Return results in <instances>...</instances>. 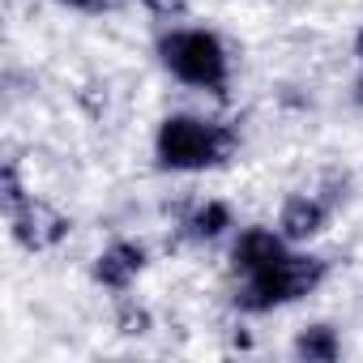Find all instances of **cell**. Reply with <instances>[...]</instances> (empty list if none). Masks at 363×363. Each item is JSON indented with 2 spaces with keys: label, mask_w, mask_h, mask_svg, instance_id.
Returning a JSON list of instances; mask_svg holds the SVG:
<instances>
[{
  "label": "cell",
  "mask_w": 363,
  "mask_h": 363,
  "mask_svg": "<svg viewBox=\"0 0 363 363\" xmlns=\"http://www.w3.org/2000/svg\"><path fill=\"white\" fill-rule=\"evenodd\" d=\"M291 354L303 359V363H337V359H342V333H337L329 320H312V325L295 329Z\"/></svg>",
  "instance_id": "cell-9"
},
{
  "label": "cell",
  "mask_w": 363,
  "mask_h": 363,
  "mask_svg": "<svg viewBox=\"0 0 363 363\" xmlns=\"http://www.w3.org/2000/svg\"><path fill=\"white\" fill-rule=\"evenodd\" d=\"M116 329L124 337H145L154 329V316L145 303H137L133 295H116Z\"/></svg>",
  "instance_id": "cell-10"
},
{
  "label": "cell",
  "mask_w": 363,
  "mask_h": 363,
  "mask_svg": "<svg viewBox=\"0 0 363 363\" xmlns=\"http://www.w3.org/2000/svg\"><path fill=\"white\" fill-rule=\"evenodd\" d=\"M179 240L184 244H197V248H210V244H223L235 235V210L223 201V197H206V201H193L184 210V218L175 223Z\"/></svg>",
  "instance_id": "cell-8"
},
{
  "label": "cell",
  "mask_w": 363,
  "mask_h": 363,
  "mask_svg": "<svg viewBox=\"0 0 363 363\" xmlns=\"http://www.w3.org/2000/svg\"><path fill=\"white\" fill-rule=\"evenodd\" d=\"M145 269H150V248L141 240H111L90 261V282L107 295H128Z\"/></svg>",
  "instance_id": "cell-6"
},
{
  "label": "cell",
  "mask_w": 363,
  "mask_h": 363,
  "mask_svg": "<svg viewBox=\"0 0 363 363\" xmlns=\"http://www.w3.org/2000/svg\"><path fill=\"white\" fill-rule=\"evenodd\" d=\"M137 5H141L150 18H158L162 26H175V22H184V18H189L193 0H137Z\"/></svg>",
  "instance_id": "cell-12"
},
{
  "label": "cell",
  "mask_w": 363,
  "mask_h": 363,
  "mask_svg": "<svg viewBox=\"0 0 363 363\" xmlns=\"http://www.w3.org/2000/svg\"><path fill=\"white\" fill-rule=\"evenodd\" d=\"M291 248V240L278 231V227H244V231H235L231 235V248H227V269H231V278H244V274H252V269H261V265H269L274 257H282Z\"/></svg>",
  "instance_id": "cell-7"
},
{
  "label": "cell",
  "mask_w": 363,
  "mask_h": 363,
  "mask_svg": "<svg viewBox=\"0 0 363 363\" xmlns=\"http://www.w3.org/2000/svg\"><path fill=\"white\" fill-rule=\"evenodd\" d=\"M240 141H244L240 128L227 120L175 111V116H162L154 128V162L171 175H206L227 167L240 154Z\"/></svg>",
  "instance_id": "cell-1"
},
{
  "label": "cell",
  "mask_w": 363,
  "mask_h": 363,
  "mask_svg": "<svg viewBox=\"0 0 363 363\" xmlns=\"http://www.w3.org/2000/svg\"><path fill=\"white\" fill-rule=\"evenodd\" d=\"M346 197H350V175H346V171H325L316 184L295 189V193L282 201L274 227H278L291 244L308 248L312 240H320V235L329 231V223H333V214L346 206Z\"/></svg>",
  "instance_id": "cell-4"
},
{
  "label": "cell",
  "mask_w": 363,
  "mask_h": 363,
  "mask_svg": "<svg viewBox=\"0 0 363 363\" xmlns=\"http://www.w3.org/2000/svg\"><path fill=\"white\" fill-rule=\"evenodd\" d=\"M354 56H359V65H363V22H359V30H354Z\"/></svg>",
  "instance_id": "cell-14"
},
{
  "label": "cell",
  "mask_w": 363,
  "mask_h": 363,
  "mask_svg": "<svg viewBox=\"0 0 363 363\" xmlns=\"http://www.w3.org/2000/svg\"><path fill=\"white\" fill-rule=\"evenodd\" d=\"M354 103L363 107V73H359V82H354Z\"/></svg>",
  "instance_id": "cell-15"
},
{
  "label": "cell",
  "mask_w": 363,
  "mask_h": 363,
  "mask_svg": "<svg viewBox=\"0 0 363 363\" xmlns=\"http://www.w3.org/2000/svg\"><path fill=\"white\" fill-rule=\"evenodd\" d=\"M329 278V261L291 244L282 257H274L269 265L235 278V291H231V303L240 316H269V312H282L308 295H316Z\"/></svg>",
  "instance_id": "cell-2"
},
{
  "label": "cell",
  "mask_w": 363,
  "mask_h": 363,
  "mask_svg": "<svg viewBox=\"0 0 363 363\" xmlns=\"http://www.w3.org/2000/svg\"><path fill=\"white\" fill-rule=\"evenodd\" d=\"M154 56L179 86L227 99L235 65H231V48L218 30H210V26H162V35L154 39Z\"/></svg>",
  "instance_id": "cell-3"
},
{
  "label": "cell",
  "mask_w": 363,
  "mask_h": 363,
  "mask_svg": "<svg viewBox=\"0 0 363 363\" xmlns=\"http://www.w3.org/2000/svg\"><path fill=\"white\" fill-rule=\"evenodd\" d=\"M5 223H9V235L22 252H56L69 235H73V218L65 210H56L52 201L26 193L18 206L5 210Z\"/></svg>",
  "instance_id": "cell-5"
},
{
  "label": "cell",
  "mask_w": 363,
  "mask_h": 363,
  "mask_svg": "<svg viewBox=\"0 0 363 363\" xmlns=\"http://www.w3.org/2000/svg\"><path fill=\"white\" fill-rule=\"evenodd\" d=\"M56 5H65L73 13H107V9H116V0H56Z\"/></svg>",
  "instance_id": "cell-13"
},
{
  "label": "cell",
  "mask_w": 363,
  "mask_h": 363,
  "mask_svg": "<svg viewBox=\"0 0 363 363\" xmlns=\"http://www.w3.org/2000/svg\"><path fill=\"white\" fill-rule=\"evenodd\" d=\"M30 189L22 184V171H18V158H5V167H0V206H18Z\"/></svg>",
  "instance_id": "cell-11"
}]
</instances>
